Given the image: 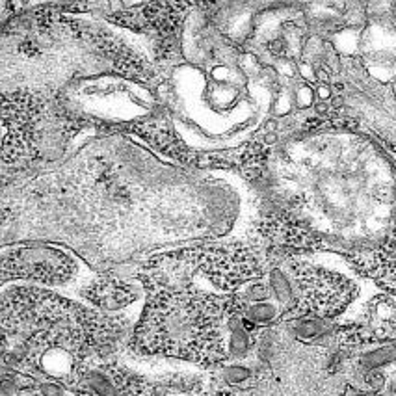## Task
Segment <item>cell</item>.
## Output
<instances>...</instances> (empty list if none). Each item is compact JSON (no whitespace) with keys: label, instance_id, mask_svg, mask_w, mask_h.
<instances>
[{"label":"cell","instance_id":"cell-6","mask_svg":"<svg viewBox=\"0 0 396 396\" xmlns=\"http://www.w3.org/2000/svg\"><path fill=\"white\" fill-rule=\"evenodd\" d=\"M268 287L272 290V294L276 296V300L283 306H290L294 301V287H292V281L287 278V274L283 270H272L270 272V278H268Z\"/></svg>","mask_w":396,"mask_h":396},{"label":"cell","instance_id":"cell-5","mask_svg":"<svg viewBox=\"0 0 396 396\" xmlns=\"http://www.w3.org/2000/svg\"><path fill=\"white\" fill-rule=\"evenodd\" d=\"M251 339L249 331L244 326L242 318H231L229 320V354L231 357H244L248 354Z\"/></svg>","mask_w":396,"mask_h":396},{"label":"cell","instance_id":"cell-13","mask_svg":"<svg viewBox=\"0 0 396 396\" xmlns=\"http://www.w3.org/2000/svg\"><path fill=\"white\" fill-rule=\"evenodd\" d=\"M223 378L232 385H240L244 381H248L251 378V370L246 367H240V365H232V367H227L225 372H223Z\"/></svg>","mask_w":396,"mask_h":396},{"label":"cell","instance_id":"cell-14","mask_svg":"<svg viewBox=\"0 0 396 396\" xmlns=\"http://www.w3.org/2000/svg\"><path fill=\"white\" fill-rule=\"evenodd\" d=\"M365 381L372 390H379L385 385V376L379 370H368Z\"/></svg>","mask_w":396,"mask_h":396},{"label":"cell","instance_id":"cell-3","mask_svg":"<svg viewBox=\"0 0 396 396\" xmlns=\"http://www.w3.org/2000/svg\"><path fill=\"white\" fill-rule=\"evenodd\" d=\"M292 268H294L296 289L300 287L303 301L318 312L329 315L339 311L350 300L354 287L344 278L301 262H292Z\"/></svg>","mask_w":396,"mask_h":396},{"label":"cell","instance_id":"cell-10","mask_svg":"<svg viewBox=\"0 0 396 396\" xmlns=\"http://www.w3.org/2000/svg\"><path fill=\"white\" fill-rule=\"evenodd\" d=\"M43 367L51 376H62L71 368V357L63 350H51L43 359Z\"/></svg>","mask_w":396,"mask_h":396},{"label":"cell","instance_id":"cell-4","mask_svg":"<svg viewBox=\"0 0 396 396\" xmlns=\"http://www.w3.org/2000/svg\"><path fill=\"white\" fill-rule=\"evenodd\" d=\"M86 296L102 309L113 311V309L129 306L130 301L136 298V292L123 281L106 276V278L97 279L95 283L91 285V289L86 292Z\"/></svg>","mask_w":396,"mask_h":396},{"label":"cell","instance_id":"cell-9","mask_svg":"<svg viewBox=\"0 0 396 396\" xmlns=\"http://www.w3.org/2000/svg\"><path fill=\"white\" fill-rule=\"evenodd\" d=\"M326 329H328V326L322 318H301L296 322L294 333L303 340H312L326 333Z\"/></svg>","mask_w":396,"mask_h":396},{"label":"cell","instance_id":"cell-16","mask_svg":"<svg viewBox=\"0 0 396 396\" xmlns=\"http://www.w3.org/2000/svg\"><path fill=\"white\" fill-rule=\"evenodd\" d=\"M318 93H320V99H329V97H331V91H329V88H326V86H322V88L318 90Z\"/></svg>","mask_w":396,"mask_h":396},{"label":"cell","instance_id":"cell-12","mask_svg":"<svg viewBox=\"0 0 396 396\" xmlns=\"http://www.w3.org/2000/svg\"><path fill=\"white\" fill-rule=\"evenodd\" d=\"M88 385L93 393H97L99 396H113V387L112 383L108 381V378H104L102 374L93 372L88 376Z\"/></svg>","mask_w":396,"mask_h":396},{"label":"cell","instance_id":"cell-2","mask_svg":"<svg viewBox=\"0 0 396 396\" xmlns=\"http://www.w3.org/2000/svg\"><path fill=\"white\" fill-rule=\"evenodd\" d=\"M2 270L13 278H29L41 283H65L74 276V262L71 257L56 248L30 246L4 251Z\"/></svg>","mask_w":396,"mask_h":396},{"label":"cell","instance_id":"cell-15","mask_svg":"<svg viewBox=\"0 0 396 396\" xmlns=\"http://www.w3.org/2000/svg\"><path fill=\"white\" fill-rule=\"evenodd\" d=\"M40 393L43 396H63V387L58 383H41Z\"/></svg>","mask_w":396,"mask_h":396},{"label":"cell","instance_id":"cell-11","mask_svg":"<svg viewBox=\"0 0 396 396\" xmlns=\"http://www.w3.org/2000/svg\"><path fill=\"white\" fill-rule=\"evenodd\" d=\"M270 294H272V290H270L268 285L253 283V285H249L248 289L244 290V294L240 296V298L249 301V303H260V301H268Z\"/></svg>","mask_w":396,"mask_h":396},{"label":"cell","instance_id":"cell-7","mask_svg":"<svg viewBox=\"0 0 396 396\" xmlns=\"http://www.w3.org/2000/svg\"><path fill=\"white\" fill-rule=\"evenodd\" d=\"M396 361V344L381 346V348H376L372 351H367L365 356L361 357L363 368L368 370H378V368L385 367V365H390V363Z\"/></svg>","mask_w":396,"mask_h":396},{"label":"cell","instance_id":"cell-17","mask_svg":"<svg viewBox=\"0 0 396 396\" xmlns=\"http://www.w3.org/2000/svg\"><path fill=\"white\" fill-rule=\"evenodd\" d=\"M346 396H374V395H363L361 393V395H346Z\"/></svg>","mask_w":396,"mask_h":396},{"label":"cell","instance_id":"cell-8","mask_svg":"<svg viewBox=\"0 0 396 396\" xmlns=\"http://www.w3.org/2000/svg\"><path fill=\"white\" fill-rule=\"evenodd\" d=\"M279 315V309L270 301H260V303H249L244 307V318L251 324H270Z\"/></svg>","mask_w":396,"mask_h":396},{"label":"cell","instance_id":"cell-1","mask_svg":"<svg viewBox=\"0 0 396 396\" xmlns=\"http://www.w3.org/2000/svg\"><path fill=\"white\" fill-rule=\"evenodd\" d=\"M220 303L198 292L162 290L148 306L138 340L149 351L216 361L223 354L218 335Z\"/></svg>","mask_w":396,"mask_h":396}]
</instances>
